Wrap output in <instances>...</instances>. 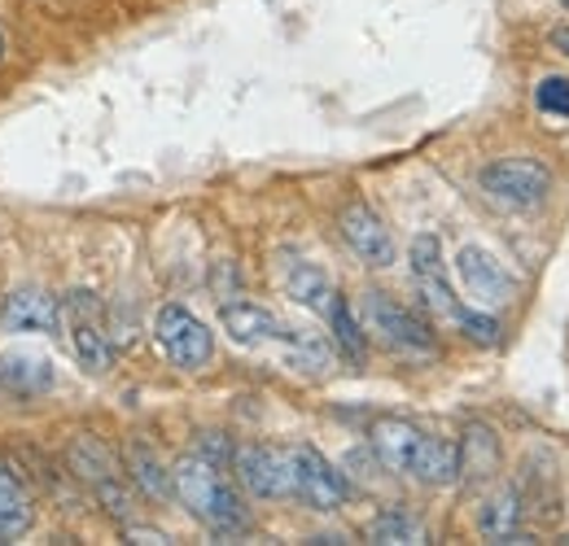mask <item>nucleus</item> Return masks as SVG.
<instances>
[{"label": "nucleus", "instance_id": "8", "mask_svg": "<svg viewBox=\"0 0 569 546\" xmlns=\"http://www.w3.org/2000/svg\"><path fill=\"white\" fill-rule=\"evenodd\" d=\"M289 464H293V498H302L311 512H325V516L347 507L351 481L333 459H325L316 446L302 442V446L289 451Z\"/></svg>", "mask_w": 569, "mask_h": 546}, {"label": "nucleus", "instance_id": "22", "mask_svg": "<svg viewBox=\"0 0 569 546\" xmlns=\"http://www.w3.org/2000/svg\"><path fill=\"white\" fill-rule=\"evenodd\" d=\"M320 320L333 328V345H338L351 363H363V354H368V333H363L359 315L351 311V302H347L342 293H333V302H329V311H325Z\"/></svg>", "mask_w": 569, "mask_h": 546}, {"label": "nucleus", "instance_id": "20", "mask_svg": "<svg viewBox=\"0 0 569 546\" xmlns=\"http://www.w3.org/2000/svg\"><path fill=\"white\" fill-rule=\"evenodd\" d=\"M123 473H128V481L141 489L149 503L176 498V489H171V468L158 459V451H153L149 442H141V437L128 442V451H123Z\"/></svg>", "mask_w": 569, "mask_h": 546}, {"label": "nucleus", "instance_id": "14", "mask_svg": "<svg viewBox=\"0 0 569 546\" xmlns=\"http://www.w3.org/2000/svg\"><path fill=\"white\" fill-rule=\"evenodd\" d=\"M526 512L530 507H526L521 485L517 481H503V485H496L482 498V507H478V534L487 543H535L526 534Z\"/></svg>", "mask_w": 569, "mask_h": 546}, {"label": "nucleus", "instance_id": "18", "mask_svg": "<svg viewBox=\"0 0 569 546\" xmlns=\"http://www.w3.org/2000/svg\"><path fill=\"white\" fill-rule=\"evenodd\" d=\"M281 280H284V293H289L298 306L316 311V315H325L329 302H333V293H338L333 280H329V272H325L320 263H311V259H293V254H284Z\"/></svg>", "mask_w": 569, "mask_h": 546}, {"label": "nucleus", "instance_id": "23", "mask_svg": "<svg viewBox=\"0 0 569 546\" xmlns=\"http://www.w3.org/2000/svg\"><path fill=\"white\" fill-rule=\"evenodd\" d=\"M281 350L289 358V367H298V372H325L333 363V345L325 342L320 333H307V328H289Z\"/></svg>", "mask_w": 569, "mask_h": 546}, {"label": "nucleus", "instance_id": "9", "mask_svg": "<svg viewBox=\"0 0 569 546\" xmlns=\"http://www.w3.org/2000/svg\"><path fill=\"white\" fill-rule=\"evenodd\" d=\"M408 272H412V284H417V293H421L429 315H438V320H456L460 315L465 302L456 297V289L447 280L442 241L433 232H417L412 236V245H408Z\"/></svg>", "mask_w": 569, "mask_h": 546}, {"label": "nucleus", "instance_id": "21", "mask_svg": "<svg viewBox=\"0 0 569 546\" xmlns=\"http://www.w3.org/2000/svg\"><path fill=\"white\" fill-rule=\"evenodd\" d=\"M363 538H368V543H386V546H417V543H429V529H426V520L412 516L408 507H386V512H377V516L368 520Z\"/></svg>", "mask_w": 569, "mask_h": 546}, {"label": "nucleus", "instance_id": "11", "mask_svg": "<svg viewBox=\"0 0 569 546\" xmlns=\"http://www.w3.org/2000/svg\"><path fill=\"white\" fill-rule=\"evenodd\" d=\"M338 232L347 241V250L356 254L363 267H395L399 259V245H395V232L386 228V219L372 210L368 202H347L338 214Z\"/></svg>", "mask_w": 569, "mask_h": 546}, {"label": "nucleus", "instance_id": "7", "mask_svg": "<svg viewBox=\"0 0 569 546\" xmlns=\"http://www.w3.org/2000/svg\"><path fill=\"white\" fill-rule=\"evenodd\" d=\"M153 342L162 345V354L171 358V367L180 372H202L214 358V333L184 306H158L153 315Z\"/></svg>", "mask_w": 569, "mask_h": 546}, {"label": "nucleus", "instance_id": "4", "mask_svg": "<svg viewBox=\"0 0 569 546\" xmlns=\"http://www.w3.org/2000/svg\"><path fill=\"white\" fill-rule=\"evenodd\" d=\"M359 324L372 342H381L386 350L403 354V358H417V363H429L438 358V333L429 328L417 311H408L403 302H395L390 293H377L368 289L359 297Z\"/></svg>", "mask_w": 569, "mask_h": 546}, {"label": "nucleus", "instance_id": "19", "mask_svg": "<svg viewBox=\"0 0 569 546\" xmlns=\"http://www.w3.org/2000/svg\"><path fill=\"white\" fill-rule=\"evenodd\" d=\"M31 525H36L31 489L13 473V464L0 459V543H13L22 534H31Z\"/></svg>", "mask_w": 569, "mask_h": 546}, {"label": "nucleus", "instance_id": "29", "mask_svg": "<svg viewBox=\"0 0 569 546\" xmlns=\"http://www.w3.org/2000/svg\"><path fill=\"white\" fill-rule=\"evenodd\" d=\"M9 62V40H4V27H0V67Z\"/></svg>", "mask_w": 569, "mask_h": 546}, {"label": "nucleus", "instance_id": "28", "mask_svg": "<svg viewBox=\"0 0 569 546\" xmlns=\"http://www.w3.org/2000/svg\"><path fill=\"white\" fill-rule=\"evenodd\" d=\"M548 44L561 53V58H569V27H552V36H548Z\"/></svg>", "mask_w": 569, "mask_h": 546}, {"label": "nucleus", "instance_id": "6", "mask_svg": "<svg viewBox=\"0 0 569 546\" xmlns=\"http://www.w3.org/2000/svg\"><path fill=\"white\" fill-rule=\"evenodd\" d=\"M62 328H67V342H71L74 363L92 376H106L114 367V342L106 333V311H101V297L88 293V289H74L62 297Z\"/></svg>", "mask_w": 569, "mask_h": 546}, {"label": "nucleus", "instance_id": "24", "mask_svg": "<svg viewBox=\"0 0 569 546\" xmlns=\"http://www.w3.org/2000/svg\"><path fill=\"white\" fill-rule=\"evenodd\" d=\"M535 110L543 119H557V123H569V79L566 74H543L535 83Z\"/></svg>", "mask_w": 569, "mask_h": 546}, {"label": "nucleus", "instance_id": "10", "mask_svg": "<svg viewBox=\"0 0 569 546\" xmlns=\"http://www.w3.org/2000/svg\"><path fill=\"white\" fill-rule=\"evenodd\" d=\"M232 473H237V481H241L254 498H263V503L293 498V464H289V451L263 446V442L237 446V451H232Z\"/></svg>", "mask_w": 569, "mask_h": 546}, {"label": "nucleus", "instance_id": "1", "mask_svg": "<svg viewBox=\"0 0 569 546\" xmlns=\"http://www.w3.org/2000/svg\"><path fill=\"white\" fill-rule=\"evenodd\" d=\"M368 442H372V455H377V464H381L386 473L421 481L429 489L456 485V442L429 437L426 428H417V424L403 419V415H381V419H372Z\"/></svg>", "mask_w": 569, "mask_h": 546}, {"label": "nucleus", "instance_id": "16", "mask_svg": "<svg viewBox=\"0 0 569 546\" xmlns=\"http://www.w3.org/2000/svg\"><path fill=\"white\" fill-rule=\"evenodd\" d=\"M219 328L246 350L284 345V337H289V324L277 320L268 306H254V302H223L219 306Z\"/></svg>", "mask_w": 569, "mask_h": 546}, {"label": "nucleus", "instance_id": "12", "mask_svg": "<svg viewBox=\"0 0 569 546\" xmlns=\"http://www.w3.org/2000/svg\"><path fill=\"white\" fill-rule=\"evenodd\" d=\"M456 275H460V284H465V293H469L482 311L512 302V293H517L512 272L499 263L491 250H482V245H465V250L456 254Z\"/></svg>", "mask_w": 569, "mask_h": 546}, {"label": "nucleus", "instance_id": "26", "mask_svg": "<svg viewBox=\"0 0 569 546\" xmlns=\"http://www.w3.org/2000/svg\"><path fill=\"white\" fill-rule=\"evenodd\" d=\"M232 442L223 437V433H202V442H198V455H207L211 464H219V468H228L232 464Z\"/></svg>", "mask_w": 569, "mask_h": 546}, {"label": "nucleus", "instance_id": "5", "mask_svg": "<svg viewBox=\"0 0 569 546\" xmlns=\"http://www.w3.org/2000/svg\"><path fill=\"white\" fill-rule=\"evenodd\" d=\"M478 184L499 210L530 214L552 198V166L543 158H530V153H508V158H496L482 166Z\"/></svg>", "mask_w": 569, "mask_h": 546}, {"label": "nucleus", "instance_id": "13", "mask_svg": "<svg viewBox=\"0 0 569 546\" xmlns=\"http://www.w3.org/2000/svg\"><path fill=\"white\" fill-rule=\"evenodd\" d=\"M499 464H503L499 433L482 419H469L456 442V481H465L469 489H482L499 477Z\"/></svg>", "mask_w": 569, "mask_h": 546}, {"label": "nucleus", "instance_id": "17", "mask_svg": "<svg viewBox=\"0 0 569 546\" xmlns=\"http://www.w3.org/2000/svg\"><path fill=\"white\" fill-rule=\"evenodd\" d=\"M53 385H58V372H53L49 358H40V354H22V350L0 354V390H9L13 398L31 403V398L49 394Z\"/></svg>", "mask_w": 569, "mask_h": 546}, {"label": "nucleus", "instance_id": "15", "mask_svg": "<svg viewBox=\"0 0 569 546\" xmlns=\"http://www.w3.org/2000/svg\"><path fill=\"white\" fill-rule=\"evenodd\" d=\"M0 328L4 333H58L62 328V297H53L49 289H13L0 302Z\"/></svg>", "mask_w": 569, "mask_h": 546}, {"label": "nucleus", "instance_id": "2", "mask_svg": "<svg viewBox=\"0 0 569 546\" xmlns=\"http://www.w3.org/2000/svg\"><path fill=\"white\" fill-rule=\"evenodd\" d=\"M171 489L184 503V512L198 525H207L214 538H241V534H250V507L241 503V494L228 481V473L219 464H211L207 455L193 451V455L176 459Z\"/></svg>", "mask_w": 569, "mask_h": 546}, {"label": "nucleus", "instance_id": "27", "mask_svg": "<svg viewBox=\"0 0 569 546\" xmlns=\"http://www.w3.org/2000/svg\"><path fill=\"white\" fill-rule=\"evenodd\" d=\"M123 538H128V543H171L162 529H144V525H132V520L123 525Z\"/></svg>", "mask_w": 569, "mask_h": 546}, {"label": "nucleus", "instance_id": "30", "mask_svg": "<svg viewBox=\"0 0 569 546\" xmlns=\"http://www.w3.org/2000/svg\"><path fill=\"white\" fill-rule=\"evenodd\" d=\"M566 9H569V0H566Z\"/></svg>", "mask_w": 569, "mask_h": 546}, {"label": "nucleus", "instance_id": "25", "mask_svg": "<svg viewBox=\"0 0 569 546\" xmlns=\"http://www.w3.org/2000/svg\"><path fill=\"white\" fill-rule=\"evenodd\" d=\"M469 342H478V345H499L503 342V328H499V320L491 315V311H469V306H460V315L451 320Z\"/></svg>", "mask_w": 569, "mask_h": 546}, {"label": "nucleus", "instance_id": "3", "mask_svg": "<svg viewBox=\"0 0 569 546\" xmlns=\"http://www.w3.org/2000/svg\"><path fill=\"white\" fill-rule=\"evenodd\" d=\"M67 468H71V477L97 498V507H101L106 516H114L119 525L132 520L137 498H132L128 473H123L119 455H114L101 437H92V433H74L71 442H67Z\"/></svg>", "mask_w": 569, "mask_h": 546}]
</instances>
